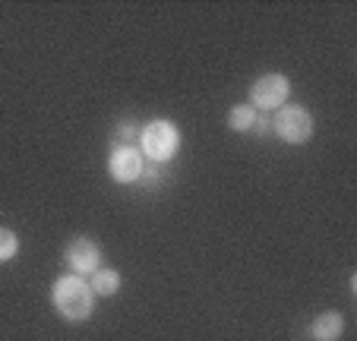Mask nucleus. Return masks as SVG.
<instances>
[{
    "instance_id": "nucleus-1",
    "label": "nucleus",
    "mask_w": 357,
    "mask_h": 341,
    "mask_svg": "<svg viewBox=\"0 0 357 341\" xmlns=\"http://www.w3.org/2000/svg\"><path fill=\"white\" fill-rule=\"evenodd\" d=\"M51 303H54V310L67 322H86L95 310V294L82 275L67 272V275H61V278H54Z\"/></svg>"
},
{
    "instance_id": "nucleus-2",
    "label": "nucleus",
    "mask_w": 357,
    "mask_h": 341,
    "mask_svg": "<svg viewBox=\"0 0 357 341\" xmlns=\"http://www.w3.org/2000/svg\"><path fill=\"white\" fill-rule=\"evenodd\" d=\"M177 149H181V130H177L171 121H152L142 127V133H139L142 158L162 165V161L174 158Z\"/></svg>"
},
{
    "instance_id": "nucleus-3",
    "label": "nucleus",
    "mask_w": 357,
    "mask_h": 341,
    "mask_svg": "<svg viewBox=\"0 0 357 341\" xmlns=\"http://www.w3.org/2000/svg\"><path fill=\"white\" fill-rule=\"evenodd\" d=\"M275 133L288 146H303L313 139V114L303 105H284L275 114Z\"/></svg>"
},
{
    "instance_id": "nucleus-4",
    "label": "nucleus",
    "mask_w": 357,
    "mask_h": 341,
    "mask_svg": "<svg viewBox=\"0 0 357 341\" xmlns=\"http://www.w3.org/2000/svg\"><path fill=\"white\" fill-rule=\"evenodd\" d=\"M291 82L284 73H263L250 86V107L253 111H278L288 105Z\"/></svg>"
},
{
    "instance_id": "nucleus-5",
    "label": "nucleus",
    "mask_w": 357,
    "mask_h": 341,
    "mask_svg": "<svg viewBox=\"0 0 357 341\" xmlns=\"http://www.w3.org/2000/svg\"><path fill=\"white\" fill-rule=\"evenodd\" d=\"M63 259H67L70 272L86 278V275H92L101 266V250L92 237H73L67 243V250H63Z\"/></svg>"
},
{
    "instance_id": "nucleus-6",
    "label": "nucleus",
    "mask_w": 357,
    "mask_h": 341,
    "mask_svg": "<svg viewBox=\"0 0 357 341\" xmlns=\"http://www.w3.org/2000/svg\"><path fill=\"white\" fill-rule=\"evenodd\" d=\"M146 165H142V152L136 146H117L108 158V174L117 183H133L142 177Z\"/></svg>"
},
{
    "instance_id": "nucleus-7",
    "label": "nucleus",
    "mask_w": 357,
    "mask_h": 341,
    "mask_svg": "<svg viewBox=\"0 0 357 341\" xmlns=\"http://www.w3.org/2000/svg\"><path fill=\"white\" fill-rule=\"evenodd\" d=\"M344 335V316L335 310H326L310 322V338L313 341H338Z\"/></svg>"
},
{
    "instance_id": "nucleus-8",
    "label": "nucleus",
    "mask_w": 357,
    "mask_h": 341,
    "mask_svg": "<svg viewBox=\"0 0 357 341\" xmlns=\"http://www.w3.org/2000/svg\"><path fill=\"white\" fill-rule=\"evenodd\" d=\"M123 285V275L111 266H98L92 275H89V288H92L95 297H114Z\"/></svg>"
},
{
    "instance_id": "nucleus-9",
    "label": "nucleus",
    "mask_w": 357,
    "mask_h": 341,
    "mask_svg": "<svg viewBox=\"0 0 357 341\" xmlns=\"http://www.w3.org/2000/svg\"><path fill=\"white\" fill-rule=\"evenodd\" d=\"M257 121H259V114L250 105H237L228 111V127L234 130V133H250V130L257 127Z\"/></svg>"
},
{
    "instance_id": "nucleus-10",
    "label": "nucleus",
    "mask_w": 357,
    "mask_h": 341,
    "mask_svg": "<svg viewBox=\"0 0 357 341\" xmlns=\"http://www.w3.org/2000/svg\"><path fill=\"white\" fill-rule=\"evenodd\" d=\"M16 253H20V237L10 227H0V262L16 259Z\"/></svg>"
},
{
    "instance_id": "nucleus-11",
    "label": "nucleus",
    "mask_w": 357,
    "mask_h": 341,
    "mask_svg": "<svg viewBox=\"0 0 357 341\" xmlns=\"http://www.w3.org/2000/svg\"><path fill=\"white\" fill-rule=\"evenodd\" d=\"M117 136H121V139H123V146H130V142H127V136H130V139H133V136H136V127H133V123H127V121H123L121 127H117Z\"/></svg>"
}]
</instances>
